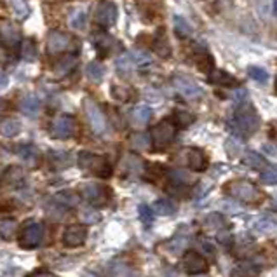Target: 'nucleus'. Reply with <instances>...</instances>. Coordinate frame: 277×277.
<instances>
[{
	"label": "nucleus",
	"instance_id": "0eeeda50",
	"mask_svg": "<svg viewBox=\"0 0 277 277\" xmlns=\"http://www.w3.org/2000/svg\"><path fill=\"white\" fill-rule=\"evenodd\" d=\"M77 124L75 119L72 115H58L56 119L53 121V126H51V134L54 136L56 140H68L75 134Z\"/></svg>",
	"mask_w": 277,
	"mask_h": 277
},
{
	"label": "nucleus",
	"instance_id": "393cba45",
	"mask_svg": "<svg viewBox=\"0 0 277 277\" xmlns=\"http://www.w3.org/2000/svg\"><path fill=\"white\" fill-rule=\"evenodd\" d=\"M242 163H244L248 168H253V169H262L267 166V160L263 159L260 153H255V152H249L242 157Z\"/></svg>",
	"mask_w": 277,
	"mask_h": 277
},
{
	"label": "nucleus",
	"instance_id": "423d86ee",
	"mask_svg": "<svg viewBox=\"0 0 277 277\" xmlns=\"http://www.w3.org/2000/svg\"><path fill=\"white\" fill-rule=\"evenodd\" d=\"M176 124L173 121H169V119H164L152 129V145L155 148H159V150L169 147L174 142V138H176Z\"/></svg>",
	"mask_w": 277,
	"mask_h": 277
},
{
	"label": "nucleus",
	"instance_id": "7ed1b4c3",
	"mask_svg": "<svg viewBox=\"0 0 277 277\" xmlns=\"http://www.w3.org/2000/svg\"><path fill=\"white\" fill-rule=\"evenodd\" d=\"M79 166L86 173L95 174L98 178H110L113 173L112 164L105 155H98L93 152H80L79 153Z\"/></svg>",
	"mask_w": 277,
	"mask_h": 277
},
{
	"label": "nucleus",
	"instance_id": "603ef678",
	"mask_svg": "<svg viewBox=\"0 0 277 277\" xmlns=\"http://www.w3.org/2000/svg\"><path fill=\"white\" fill-rule=\"evenodd\" d=\"M33 277H54V275H51V274H37V275H33Z\"/></svg>",
	"mask_w": 277,
	"mask_h": 277
},
{
	"label": "nucleus",
	"instance_id": "f3484780",
	"mask_svg": "<svg viewBox=\"0 0 277 277\" xmlns=\"http://www.w3.org/2000/svg\"><path fill=\"white\" fill-rule=\"evenodd\" d=\"M210 82L216 84V86H223V87H234L237 86V79L234 75H230L225 70H215L210 75Z\"/></svg>",
	"mask_w": 277,
	"mask_h": 277
},
{
	"label": "nucleus",
	"instance_id": "f8f14e48",
	"mask_svg": "<svg viewBox=\"0 0 277 277\" xmlns=\"http://www.w3.org/2000/svg\"><path fill=\"white\" fill-rule=\"evenodd\" d=\"M183 268H185L189 274H194V275H199V274H204L207 270V262L206 258L202 257L201 253L197 251H187L183 255Z\"/></svg>",
	"mask_w": 277,
	"mask_h": 277
},
{
	"label": "nucleus",
	"instance_id": "79ce46f5",
	"mask_svg": "<svg viewBox=\"0 0 277 277\" xmlns=\"http://www.w3.org/2000/svg\"><path fill=\"white\" fill-rule=\"evenodd\" d=\"M248 74H249V77L253 80H257V82H260V84H265L267 82V79H268V74L263 68H260V66H251L249 70H248Z\"/></svg>",
	"mask_w": 277,
	"mask_h": 277
},
{
	"label": "nucleus",
	"instance_id": "72a5a7b5",
	"mask_svg": "<svg viewBox=\"0 0 277 277\" xmlns=\"http://www.w3.org/2000/svg\"><path fill=\"white\" fill-rule=\"evenodd\" d=\"M148 136L147 134H143V133H136L131 136V147L136 148V150H147L148 148Z\"/></svg>",
	"mask_w": 277,
	"mask_h": 277
},
{
	"label": "nucleus",
	"instance_id": "c03bdc74",
	"mask_svg": "<svg viewBox=\"0 0 277 277\" xmlns=\"http://www.w3.org/2000/svg\"><path fill=\"white\" fill-rule=\"evenodd\" d=\"M275 228V220L274 218H263V220H260L258 223H257V230L258 232H270V230H274Z\"/></svg>",
	"mask_w": 277,
	"mask_h": 277
},
{
	"label": "nucleus",
	"instance_id": "e433bc0d",
	"mask_svg": "<svg viewBox=\"0 0 277 277\" xmlns=\"http://www.w3.org/2000/svg\"><path fill=\"white\" fill-rule=\"evenodd\" d=\"M204 225L211 230H218L220 227L225 225V220H223V216L218 215V213H213V215H210L206 220H204Z\"/></svg>",
	"mask_w": 277,
	"mask_h": 277
},
{
	"label": "nucleus",
	"instance_id": "dca6fc26",
	"mask_svg": "<svg viewBox=\"0 0 277 277\" xmlns=\"http://www.w3.org/2000/svg\"><path fill=\"white\" fill-rule=\"evenodd\" d=\"M152 119V110L150 106H145V105H140L131 112V122L136 126V127H143L148 124V121Z\"/></svg>",
	"mask_w": 277,
	"mask_h": 277
},
{
	"label": "nucleus",
	"instance_id": "b1692460",
	"mask_svg": "<svg viewBox=\"0 0 277 277\" xmlns=\"http://www.w3.org/2000/svg\"><path fill=\"white\" fill-rule=\"evenodd\" d=\"M54 202L61 204V206L65 207V210H68V207L77 206V202H79V197H77L74 192L65 190V192H59V194L54 195Z\"/></svg>",
	"mask_w": 277,
	"mask_h": 277
},
{
	"label": "nucleus",
	"instance_id": "39448f33",
	"mask_svg": "<svg viewBox=\"0 0 277 277\" xmlns=\"http://www.w3.org/2000/svg\"><path fill=\"white\" fill-rule=\"evenodd\" d=\"M42 239H44V225L40 221L28 220L25 221L23 228L19 232V246L23 249H35L40 246Z\"/></svg>",
	"mask_w": 277,
	"mask_h": 277
},
{
	"label": "nucleus",
	"instance_id": "de8ad7c7",
	"mask_svg": "<svg viewBox=\"0 0 277 277\" xmlns=\"http://www.w3.org/2000/svg\"><path fill=\"white\" fill-rule=\"evenodd\" d=\"M82 218H84V221H86V225H89V223H95V221H100L101 216L98 215L96 211L84 210V211H82Z\"/></svg>",
	"mask_w": 277,
	"mask_h": 277
},
{
	"label": "nucleus",
	"instance_id": "c85d7f7f",
	"mask_svg": "<svg viewBox=\"0 0 277 277\" xmlns=\"http://www.w3.org/2000/svg\"><path fill=\"white\" fill-rule=\"evenodd\" d=\"M113 44H115V40L112 37H98L96 40H95V45H96V49L100 51L103 56H106V54H110L112 53V49H113Z\"/></svg>",
	"mask_w": 277,
	"mask_h": 277
},
{
	"label": "nucleus",
	"instance_id": "a878e982",
	"mask_svg": "<svg viewBox=\"0 0 277 277\" xmlns=\"http://www.w3.org/2000/svg\"><path fill=\"white\" fill-rule=\"evenodd\" d=\"M86 72H87V77H89V79L95 80V82H100V80L105 77V66L101 65L100 61L89 63L87 68H86Z\"/></svg>",
	"mask_w": 277,
	"mask_h": 277
},
{
	"label": "nucleus",
	"instance_id": "a18cd8bd",
	"mask_svg": "<svg viewBox=\"0 0 277 277\" xmlns=\"http://www.w3.org/2000/svg\"><path fill=\"white\" fill-rule=\"evenodd\" d=\"M169 180L174 185H183V181H190V178L183 171H180V169H173V171H169Z\"/></svg>",
	"mask_w": 277,
	"mask_h": 277
},
{
	"label": "nucleus",
	"instance_id": "58836bf2",
	"mask_svg": "<svg viewBox=\"0 0 277 277\" xmlns=\"http://www.w3.org/2000/svg\"><path fill=\"white\" fill-rule=\"evenodd\" d=\"M117 68L121 72H131L133 68H136L133 58H131V53L129 54H122L121 58H117Z\"/></svg>",
	"mask_w": 277,
	"mask_h": 277
},
{
	"label": "nucleus",
	"instance_id": "f03ea898",
	"mask_svg": "<svg viewBox=\"0 0 277 277\" xmlns=\"http://www.w3.org/2000/svg\"><path fill=\"white\" fill-rule=\"evenodd\" d=\"M225 194L244 204H260L263 201V192L248 180H234L225 187Z\"/></svg>",
	"mask_w": 277,
	"mask_h": 277
},
{
	"label": "nucleus",
	"instance_id": "cd10ccee",
	"mask_svg": "<svg viewBox=\"0 0 277 277\" xmlns=\"http://www.w3.org/2000/svg\"><path fill=\"white\" fill-rule=\"evenodd\" d=\"M9 4H11L12 11H14L16 18H19V19L28 18V14H30V6L27 4V0H9Z\"/></svg>",
	"mask_w": 277,
	"mask_h": 277
},
{
	"label": "nucleus",
	"instance_id": "4c0bfd02",
	"mask_svg": "<svg viewBox=\"0 0 277 277\" xmlns=\"http://www.w3.org/2000/svg\"><path fill=\"white\" fill-rule=\"evenodd\" d=\"M74 66H75V58L74 56H66V58H63L61 61H59L58 65H56V72H58L59 75H65Z\"/></svg>",
	"mask_w": 277,
	"mask_h": 277
},
{
	"label": "nucleus",
	"instance_id": "5fc2aeb1",
	"mask_svg": "<svg viewBox=\"0 0 277 277\" xmlns=\"http://www.w3.org/2000/svg\"><path fill=\"white\" fill-rule=\"evenodd\" d=\"M194 277H207V275H201V274H199V275H194Z\"/></svg>",
	"mask_w": 277,
	"mask_h": 277
},
{
	"label": "nucleus",
	"instance_id": "c756f323",
	"mask_svg": "<svg viewBox=\"0 0 277 277\" xmlns=\"http://www.w3.org/2000/svg\"><path fill=\"white\" fill-rule=\"evenodd\" d=\"M189 244V236H183V237H180V236H174L171 241L168 242V248H169V251H171L173 255H180L181 251H183V248Z\"/></svg>",
	"mask_w": 277,
	"mask_h": 277
},
{
	"label": "nucleus",
	"instance_id": "6ab92c4d",
	"mask_svg": "<svg viewBox=\"0 0 277 277\" xmlns=\"http://www.w3.org/2000/svg\"><path fill=\"white\" fill-rule=\"evenodd\" d=\"M176 210H178L176 202L171 201V199H159V201H155L152 206V211L160 216L173 215V213H176Z\"/></svg>",
	"mask_w": 277,
	"mask_h": 277
},
{
	"label": "nucleus",
	"instance_id": "ea45409f",
	"mask_svg": "<svg viewBox=\"0 0 277 277\" xmlns=\"http://www.w3.org/2000/svg\"><path fill=\"white\" fill-rule=\"evenodd\" d=\"M4 180H6L9 185H16V180H23V171L19 168H7L6 174H4Z\"/></svg>",
	"mask_w": 277,
	"mask_h": 277
},
{
	"label": "nucleus",
	"instance_id": "2f4dec72",
	"mask_svg": "<svg viewBox=\"0 0 277 277\" xmlns=\"http://www.w3.org/2000/svg\"><path fill=\"white\" fill-rule=\"evenodd\" d=\"M70 27L72 28H75V30H80V28H84L86 27V21H87V12L84 11V9H80V11H75L74 14L70 16Z\"/></svg>",
	"mask_w": 277,
	"mask_h": 277
},
{
	"label": "nucleus",
	"instance_id": "ddd939ff",
	"mask_svg": "<svg viewBox=\"0 0 277 277\" xmlns=\"http://www.w3.org/2000/svg\"><path fill=\"white\" fill-rule=\"evenodd\" d=\"M72 38L63 32H51L48 37V53L49 54H61L70 49Z\"/></svg>",
	"mask_w": 277,
	"mask_h": 277
},
{
	"label": "nucleus",
	"instance_id": "4468645a",
	"mask_svg": "<svg viewBox=\"0 0 277 277\" xmlns=\"http://www.w3.org/2000/svg\"><path fill=\"white\" fill-rule=\"evenodd\" d=\"M0 38H2L7 48H18L21 33L11 21H0Z\"/></svg>",
	"mask_w": 277,
	"mask_h": 277
},
{
	"label": "nucleus",
	"instance_id": "37998d69",
	"mask_svg": "<svg viewBox=\"0 0 277 277\" xmlns=\"http://www.w3.org/2000/svg\"><path fill=\"white\" fill-rule=\"evenodd\" d=\"M140 220H142V223L145 227H150L153 221V211L148 206H145V204L140 206Z\"/></svg>",
	"mask_w": 277,
	"mask_h": 277
},
{
	"label": "nucleus",
	"instance_id": "6e6552de",
	"mask_svg": "<svg viewBox=\"0 0 277 277\" xmlns=\"http://www.w3.org/2000/svg\"><path fill=\"white\" fill-rule=\"evenodd\" d=\"M84 110H86L87 121L89 124H91L93 131H95L96 134H103L106 129V119L100 106H98L91 98H86V100H84Z\"/></svg>",
	"mask_w": 277,
	"mask_h": 277
},
{
	"label": "nucleus",
	"instance_id": "c9c22d12",
	"mask_svg": "<svg viewBox=\"0 0 277 277\" xmlns=\"http://www.w3.org/2000/svg\"><path fill=\"white\" fill-rule=\"evenodd\" d=\"M260 180L267 185H277V166H270V168L263 169V173L260 174Z\"/></svg>",
	"mask_w": 277,
	"mask_h": 277
},
{
	"label": "nucleus",
	"instance_id": "20e7f679",
	"mask_svg": "<svg viewBox=\"0 0 277 277\" xmlns=\"http://www.w3.org/2000/svg\"><path fill=\"white\" fill-rule=\"evenodd\" d=\"M80 194L95 207H105L112 199V190L103 183H84L80 187Z\"/></svg>",
	"mask_w": 277,
	"mask_h": 277
},
{
	"label": "nucleus",
	"instance_id": "412c9836",
	"mask_svg": "<svg viewBox=\"0 0 277 277\" xmlns=\"http://www.w3.org/2000/svg\"><path fill=\"white\" fill-rule=\"evenodd\" d=\"M21 133V124L16 119H6V121L0 122V134L6 136V138H14Z\"/></svg>",
	"mask_w": 277,
	"mask_h": 277
},
{
	"label": "nucleus",
	"instance_id": "49530a36",
	"mask_svg": "<svg viewBox=\"0 0 277 277\" xmlns=\"http://www.w3.org/2000/svg\"><path fill=\"white\" fill-rule=\"evenodd\" d=\"M197 66L201 72H211L213 68V58L207 56V54H201L197 56Z\"/></svg>",
	"mask_w": 277,
	"mask_h": 277
},
{
	"label": "nucleus",
	"instance_id": "9d476101",
	"mask_svg": "<svg viewBox=\"0 0 277 277\" xmlns=\"http://www.w3.org/2000/svg\"><path fill=\"white\" fill-rule=\"evenodd\" d=\"M117 16H119L117 6H115L112 0H103L96 9V21L103 28L113 27V25L117 23Z\"/></svg>",
	"mask_w": 277,
	"mask_h": 277
},
{
	"label": "nucleus",
	"instance_id": "f704fd0d",
	"mask_svg": "<svg viewBox=\"0 0 277 277\" xmlns=\"http://www.w3.org/2000/svg\"><path fill=\"white\" fill-rule=\"evenodd\" d=\"M174 121H176L178 126L187 127V126L194 124L195 117H194V115H192L190 112H185V110H178V112L174 113Z\"/></svg>",
	"mask_w": 277,
	"mask_h": 277
},
{
	"label": "nucleus",
	"instance_id": "4be33fe9",
	"mask_svg": "<svg viewBox=\"0 0 277 277\" xmlns=\"http://www.w3.org/2000/svg\"><path fill=\"white\" fill-rule=\"evenodd\" d=\"M18 152L30 166H35L38 163V159H40V153H38V150L33 147V145H21L18 148Z\"/></svg>",
	"mask_w": 277,
	"mask_h": 277
},
{
	"label": "nucleus",
	"instance_id": "a19ab883",
	"mask_svg": "<svg viewBox=\"0 0 277 277\" xmlns=\"http://www.w3.org/2000/svg\"><path fill=\"white\" fill-rule=\"evenodd\" d=\"M258 274V268H253L251 265H239L232 272V277H255Z\"/></svg>",
	"mask_w": 277,
	"mask_h": 277
},
{
	"label": "nucleus",
	"instance_id": "473e14b6",
	"mask_svg": "<svg viewBox=\"0 0 277 277\" xmlns=\"http://www.w3.org/2000/svg\"><path fill=\"white\" fill-rule=\"evenodd\" d=\"M131 58L134 61V66L136 68H143V66H148L152 63V58L148 53H143V51H136V53H131Z\"/></svg>",
	"mask_w": 277,
	"mask_h": 277
},
{
	"label": "nucleus",
	"instance_id": "5701e85b",
	"mask_svg": "<svg viewBox=\"0 0 277 277\" xmlns=\"http://www.w3.org/2000/svg\"><path fill=\"white\" fill-rule=\"evenodd\" d=\"M16 230H18V225L12 218H0V237L6 241H11L14 237Z\"/></svg>",
	"mask_w": 277,
	"mask_h": 277
},
{
	"label": "nucleus",
	"instance_id": "2eb2a0df",
	"mask_svg": "<svg viewBox=\"0 0 277 277\" xmlns=\"http://www.w3.org/2000/svg\"><path fill=\"white\" fill-rule=\"evenodd\" d=\"M187 153V166L192 171L202 173L207 169V157L201 148H189Z\"/></svg>",
	"mask_w": 277,
	"mask_h": 277
},
{
	"label": "nucleus",
	"instance_id": "aec40b11",
	"mask_svg": "<svg viewBox=\"0 0 277 277\" xmlns=\"http://www.w3.org/2000/svg\"><path fill=\"white\" fill-rule=\"evenodd\" d=\"M19 108L21 112L28 115V117H35L38 110H40V100H38L37 96H25L23 100H21Z\"/></svg>",
	"mask_w": 277,
	"mask_h": 277
},
{
	"label": "nucleus",
	"instance_id": "a211bd4d",
	"mask_svg": "<svg viewBox=\"0 0 277 277\" xmlns=\"http://www.w3.org/2000/svg\"><path fill=\"white\" fill-rule=\"evenodd\" d=\"M49 164L53 169L61 171V169H66L72 164V157L66 152H49Z\"/></svg>",
	"mask_w": 277,
	"mask_h": 277
},
{
	"label": "nucleus",
	"instance_id": "bb28decb",
	"mask_svg": "<svg viewBox=\"0 0 277 277\" xmlns=\"http://www.w3.org/2000/svg\"><path fill=\"white\" fill-rule=\"evenodd\" d=\"M21 56H23V59H27V61H33L37 58V45L32 38L23 40V44H21Z\"/></svg>",
	"mask_w": 277,
	"mask_h": 277
},
{
	"label": "nucleus",
	"instance_id": "1a4fd4ad",
	"mask_svg": "<svg viewBox=\"0 0 277 277\" xmlns=\"http://www.w3.org/2000/svg\"><path fill=\"white\" fill-rule=\"evenodd\" d=\"M173 86L183 98H187V100H195V98L202 96V89L199 87V84L194 82L190 77H181V75L174 77Z\"/></svg>",
	"mask_w": 277,
	"mask_h": 277
},
{
	"label": "nucleus",
	"instance_id": "f257e3e1",
	"mask_svg": "<svg viewBox=\"0 0 277 277\" xmlns=\"http://www.w3.org/2000/svg\"><path fill=\"white\" fill-rule=\"evenodd\" d=\"M230 127L239 136H249L257 133V129L260 127V117L255 106H251L249 103L241 105L236 110L234 117L230 119Z\"/></svg>",
	"mask_w": 277,
	"mask_h": 277
},
{
	"label": "nucleus",
	"instance_id": "864d4df0",
	"mask_svg": "<svg viewBox=\"0 0 277 277\" xmlns=\"http://www.w3.org/2000/svg\"><path fill=\"white\" fill-rule=\"evenodd\" d=\"M84 277H98V275H96V274H93V272H87V274L84 275Z\"/></svg>",
	"mask_w": 277,
	"mask_h": 277
},
{
	"label": "nucleus",
	"instance_id": "6e6d98bb",
	"mask_svg": "<svg viewBox=\"0 0 277 277\" xmlns=\"http://www.w3.org/2000/svg\"><path fill=\"white\" fill-rule=\"evenodd\" d=\"M275 93H277V80H275Z\"/></svg>",
	"mask_w": 277,
	"mask_h": 277
},
{
	"label": "nucleus",
	"instance_id": "09e8293b",
	"mask_svg": "<svg viewBox=\"0 0 277 277\" xmlns=\"http://www.w3.org/2000/svg\"><path fill=\"white\" fill-rule=\"evenodd\" d=\"M112 93H113V96L117 98V100H121V101H127V100H129V91L124 89V87H113Z\"/></svg>",
	"mask_w": 277,
	"mask_h": 277
},
{
	"label": "nucleus",
	"instance_id": "8fccbe9b",
	"mask_svg": "<svg viewBox=\"0 0 277 277\" xmlns=\"http://www.w3.org/2000/svg\"><path fill=\"white\" fill-rule=\"evenodd\" d=\"M7 84H9V77L4 74V72H0V91H2V89H6Z\"/></svg>",
	"mask_w": 277,
	"mask_h": 277
},
{
	"label": "nucleus",
	"instance_id": "7c9ffc66",
	"mask_svg": "<svg viewBox=\"0 0 277 277\" xmlns=\"http://www.w3.org/2000/svg\"><path fill=\"white\" fill-rule=\"evenodd\" d=\"M174 32H176L178 37H189L192 33L189 21L181 18V16H174Z\"/></svg>",
	"mask_w": 277,
	"mask_h": 277
},
{
	"label": "nucleus",
	"instance_id": "3c124183",
	"mask_svg": "<svg viewBox=\"0 0 277 277\" xmlns=\"http://www.w3.org/2000/svg\"><path fill=\"white\" fill-rule=\"evenodd\" d=\"M272 9H274V14L277 16V0H272Z\"/></svg>",
	"mask_w": 277,
	"mask_h": 277
},
{
	"label": "nucleus",
	"instance_id": "9b49d317",
	"mask_svg": "<svg viewBox=\"0 0 277 277\" xmlns=\"http://www.w3.org/2000/svg\"><path fill=\"white\" fill-rule=\"evenodd\" d=\"M87 227L86 225H70L63 232V244L66 248H79L86 242Z\"/></svg>",
	"mask_w": 277,
	"mask_h": 277
}]
</instances>
